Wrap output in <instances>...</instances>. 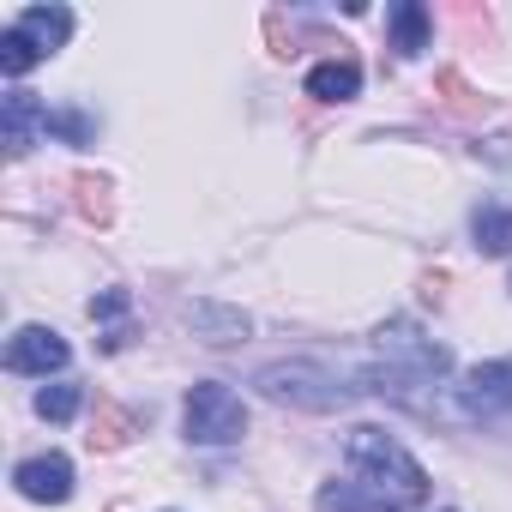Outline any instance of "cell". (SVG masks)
Instances as JSON below:
<instances>
[{
  "instance_id": "obj_1",
  "label": "cell",
  "mask_w": 512,
  "mask_h": 512,
  "mask_svg": "<svg viewBox=\"0 0 512 512\" xmlns=\"http://www.w3.org/2000/svg\"><path fill=\"white\" fill-rule=\"evenodd\" d=\"M446 368H452V356H446L434 338H422L410 320H386V326L374 332V368L362 374V392L398 398V404H410V410H434L428 392L446 380Z\"/></svg>"
},
{
  "instance_id": "obj_21",
  "label": "cell",
  "mask_w": 512,
  "mask_h": 512,
  "mask_svg": "<svg viewBox=\"0 0 512 512\" xmlns=\"http://www.w3.org/2000/svg\"><path fill=\"white\" fill-rule=\"evenodd\" d=\"M127 290H103V296H91V320H121L127 314Z\"/></svg>"
},
{
  "instance_id": "obj_3",
  "label": "cell",
  "mask_w": 512,
  "mask_h": 512,
  "mask_svg": "<svg viewBox=\"0 0 512 512\" xmlns=\"http://www.w3.org/2000/svg\"><path fill=\"white\" fill-rule=\"evenodd\" d=\"M253 386H260L272 404H290V410H314V416H326V410H344L356 392L344 386V380H332L320 362H266L260 374H253Z\"/></svg>"
},
{
  "instance_id": "obj_11",
  "label": "cell",
  "mask_w": 512,
  "mask_h": 512,
  "mask_svg": "<svg viewBox=\"0 0 512 512\" xmlns=\"http://www.w3.org/2000/svg\"><path fill=\"white\" fill-rule=\"evenodd\" d=\"M13 31H25V37L37 43V55H55V49L73 37V13H67V7H25Z\"/></svg>"
},
{
  "instance_id": "obj_17",
  "label": "cell",
  "mask_w": 512,
  "mask_h": 512,
  "mask_svg": "<svg viewBox=\"0 0 512 512\" xmlns=\"http://www.w3.org/2000/svg\"><path fill=\"white\" fill-rule=\"evenodd\" d=\"M79 404H85V392H79L73 380H55V386L37 392V416H43V422H73Z\"/></svg>"
},
{
  "instance_id": "obj_16",
  "label": "cell",
  "mask_w": 512,
  "mask_h": 512,
  "mask_svg": "<svg viewBox=\"0 0 512 512\" xmlns=\"http://www.w3.org/2000/svg\"><path fill=\"white\" fill-rule=\"evenodd\" d=\"M386 19H392V49H398V55H422V49H428V7L398 0Z\"/></svg>"
},
{
  "instance_id": "obj_18",
  "label": "cell",
  "mask_w": 512,
  "mask_h": 512,
  "mask_svg": "<svg viewBox=\"0 0 512 512\" xmlns=\"http://www.w3.org/2000/svg\"><path fill=\"white\" fill-rule=\"evenodd\" d=\"M37 61H43V55H37V43H31L25 31H0V73H7V79H25Z\"/></svg>"
},
{
  "instance_id": "obj_19",
  "label": "cell",
  "mask_w": 512,
  "mask_h": 512,
  "mask_svg": "<svg viewBox=\"0 0 512 512\" xmlns=\"http://www.w3.org/2000/svg\"><path fill=\"white\" fill-rule=\"evenodd\" d=\"M314 506H320V512H386V506H380L374 494H362L356 482H326Z\"/></svg>"
},
{
  "instance_id": "obj_13",
  "label": "cell",
  "mask_w": 512,
  "mask_h": 512,
  "mask_svg": "<svg viewBox=\"0 0 512 512\" xmlns=\"http://www.w3.org/2000/svg\"><path fill=\"white\" fill-rule=\"evenodd\" d=\"M434 97H440V109H446V115H458V121H482V115L494 109V103H488L482 91H470V85H464V73H452V67H440V73H434Z\"/></svg>"
},
{
  "instance_id": "obj_5",
  "label": "cell",
  "mask_w": 512,
  "mask_h": 512,
  "mask_svg": "<svg viewBox=\"0 0 512 512\" xmlns=\"http://www.w3.org/2000/svg\"><path fill=\"white\" fill-rule=\"evenodd\" d=\"M506 410H512V356L482 362L458 380V416L482 422V416H506Z\"/></svg>"
},
{
  "instance_id": "obj_9",
  "label": "cell",
  "mask_w": 512,
  "mask_h": 512,
  "mask_svg": "<svg viewBox=\"0 0 512 512\" xmlns=\"http://www.w3.org/2000/svg\"><path fill=\"white\" fill-rule=\"evenodd\" d=\"M187 326L205 338V344H235V338H247V314L241 308H217V302H187Z\"/></svg>"
},
{
  "instance_id": "obj_22",
  "label": "cell",
  "mask_w": 512,
  "mask_h": 512,
  "mask_svg": "<svg viewBox=\"0 0 512 512\" xmlns=\"http://www.w3.org/2000/svg\"><path fill=\"white\" fill-rule=\"evenodd\" d=\"M446 296V272H434V278H422V302H440Z\"/></svg>"
},
{
  "instance_id": "obj_7",
  "label": "cell",
  "mask_w": 512,
  "mask_h": 512,
  "mask_svg": "<svg viewBox=\"0 0 512 512\" xmlns=\"http://www.w3.org/2000/svg\"><path fill=\"white\" fill-rule=\"evenodd\" d=\"M13 482H19L25 500H37V506H61V500L73 494V464H67L61 452H43V458H25Z\"/></svg>"
},
{
  "instance_id": "obj_12",
  "label": "cell",
  "mask_w": 512,
  "mask_h": 512,
  "mask_svg": "<svg viewBox=\"0 0 512 512\" xmlns=\"http://www.w3.org/2000/svg\"><path fill=\"white\" fill-rule=\"evenodd\" d=\"M470 235H476V253H488V260H506L512 253V211L506 205H476V217H470Z\"/></svg>"
},
{
  "instance_id": "obj_14",
  "label": "cell",
  "mask_w": 512,
  "mask_h": 512,
  "mask_svg": "<svg viewBox=\"0 0 512 512\" xmlns=\"http://www.w3.org/2000/svg\"><path fill=\"white\" fill-rule=\"evenodd\" d=\"M356 91H362L356 61H326V67L308 73V97H320V103H350Z\"/></svg>"
},
{
  "instance_id": "obj_20",
  "label": "cell",
  "mask_w": 512,
  "mask_h": 512,
  "mask_svg": "<svg viewBox=\"0 0 512 512\" xmlns=\"http://www.w3.org/2000/svg\"><path fill=\"white\" fill-rule=\"evenodd\" d=\"M49 133H61V139H73V145H85V139H91V121H85V115H73V109H55V115H49Z\"/></svg>"
},
{
  "instance_id": "obj_6",
  "label": "cell",
  "mask_w": 512,
  "mask_h": 512,
  "mask_svg": "<svg viewBox=\"0 0 512 512\" xmlns=\"http://www.w3.org/2000/svg\"><path fill=\"white\" fill-rule=\"evenodd\" d=\"M7 368L13 374H61L67 368V338L61 332H49V326H19L13 332V344H7Z\"/></svg>"
},
{
  "instance_id": "obj_2",
  "label": "cell",
  "mask_w": 512,
  "mask_h": 512,
  "mask_svg": "<svg viewBox=\"0 0 512 512\" xmlns=\"http://www.w3.org/2000/svg\"><path fill=\"white\" fill-rule=\"evenodd\" d=\"M350 470L362 494H374L386 512H416L428 506V470L386 434V428H350Z\"/></svg>"
},
{
  "instance_id": "obj_10",
  "label": "cell",
  "mask_w": 512,
  "mask_h": 512,
  "mask_svg": "<svg viewBox=\"0 0 512 512\" xmlns=\"http://www.w3.org/2000/svg\"><path fill=\"white\" fill-rule=\"evenodd\" d=\"M145 428V416L139 410H121V404H109V398H97V416H91V452H115V446H127L133 434Z\"/></svg>"
},
{
  "instance_id": "obj_15",
  "label": "cell",
  "mask_w": 512,
  "mask_h": 512,
  "mask_svg": "<svg viewBox=\"0 0 512 512\" xmlns=\"http://www.w3.org/2000/svg\"><path fill=\"white\" fill-rule=\"evenodd\" d=\"M73 205H79V217L85 223H97V229H109L115 223V187L103 181V175H73Z\"/></svg>"
},
{
  "instance_id": "obj_4",
  "label": "cell",
  "mask_w": 512,
  "mask_h": 512,
  "mask_svg": "<svg viewBox=\"0 0 512 512\" xmlns=\"http://www.w3.org/2000/svg\"><path fill=\"white\" fill-rule=\"evenodd\" d=\"M187 440L193 446H235L247 434V404L223 386V380H199L187 392Z\"/></svg>"
},
{
  "instance_id": "obj_8",
  "label": "cell",
  "mask_w": 512,
  "mask_h": 512,
  "mask_svg": "<svg viewBox=\"0 0 512 512\" xmlns=\"http://www.w3.org/2000/svg\"><path fill=\"white\" fill-rule=\"evenodd\" d=\"M0 127H7V157H25L49 133V109L31 91H7L0 97Z\"/></svg>"
}]
</instances>
